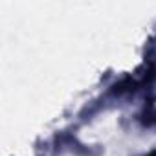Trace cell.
Listing matches in <instances>:
<instances>
[{
	"mask_svg": "<svg viewBox=\"0 0 156 156\" xmlns=\"http://www.w3.org/2000/svg\"><path fill=\"white\" fill-rule=\"evenodd\" d=\"M140 119H141V123H143V125H147V127L156 125V98H154V99H151V101L145 105V108H143V112H141Z\"/></svg>",
	"mask_w": 156,
	"mask_h": 156,
	"instance_id": "obj_1",
	"label": "cell"
}]
</instances>
